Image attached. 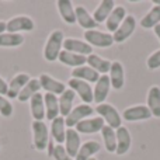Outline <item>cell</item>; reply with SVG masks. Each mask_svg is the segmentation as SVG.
<instances>
[{
  "label": "cell",
  "mask_w": 160,
  "mask_h": 160,
  "mask_svg": "<svg viewBox=\"0 0 160 160\" xmlns=\"http://www.w3.org/2000/svg\"><path fill=\"white\" fill-rule=\"evenodd\" d=\"M44 102H45V117L49 121H53L59 117V98L58 96L51 93L44 94Z\"/></svg>",
  "instance_id": "obj_21"
},
{
  "label": "cell",
  "mask_w": 160,
  "mask_h": 160,
  "mask_svg": "<svg viewBox=\"0 0 160 160\" xmlns=\"http://www.w3.org/2000/svg\"><path fill=\"white\" fill-rule=\"evenodd\" d=\"M32 129V142L34 148L39 152L47 150L48 143H49V129L44 121H32L31 124Z\"/></svg>",
  "instance_id": "obj_2"
},
{
  "label": "cell",
  "mask_w": 160,
  "mask_h": 160,
  "mask_svg": "<svg viewBox=\"0 0 160 160\" xmlns=\"http://www.w3.org/2000/svg\"><path fill=\"white\" fill-rule=\"evenodd\" d=\"M0 114L4 118H10L13 115V104L4 96H0Z\"/></svg>",
  "instance_id": "obj_35"
},
{
  "label": "cell",
  "mask_w": 160,
  "mask_h": 160,
  "mask_svg": "<svg viewBox=\"0 0 160 160\" xmlns=\"http://www.w3.org/2000/svg\"><path fill=\"white\" fill-rule=\"evenodd\" d=\"M30 111L34 121H42L45 118V102L44 94L37 93L30 100Z\"/></svg>",
  "instance_id": "obj_19"
},
{
  "label": "cell",
  "mask_w": 160,
  "mask_h": 160,
  "mask_svg": "<svg viewBox=\"0 0 160 160\" xmlns=\"http://www.w3.org/2000/svg\"><path fill=\"white\" fill-rule=\"evenodd\" d=\"M96 111L98 112V115L107 122L108 127H111L112 129H118L119 127H122V118L119 115V112L117 111L115 107H112L108 102H102L96 107Z\"/></svg>",
  "instance_id": "obj_3"
},
{
  "label": "cell",
  "mask_w": 160,
  "mask_h": 160,
  "mask_svg": "<svg viewBox=\"0 0 160 160\" xmlns=\"http://www.w3.org/2000/svg\"><path fill=\"white\" fill-rule=\"evenodd\" d=\"M158 24H160V6H153L141 20V27L145 30L155 28Z\"/></svg>",
  "instance_id": "obj_31"
},
{
  "label": "cell",
  "mask_w": 160,
  "mask_h": 160,
  "mask_svg": "<svg viewBox=\"0 0 160 160\" xmlns=\"http://www.w3.org/2000/svg\"><path fill=\"white\" fill-rule=\"evenodd\" d=\"M76 98V93L70 88H66L63 94H61L59 97V115L66 118L70 114V111L73 110V101Z\"/></svg>",
  "instance_id": "obj_23"
},
{
  "label": "cell",
  "mask_w": 160,
  "mask_h": 160,
  "mask_svg": "<svg viewBox=\"0 0 160 160\" xmlns=\"http://www.w3.org/2000/svg\"><path fill=\"white\" fill-rule=\"evenodd\" d=\"M63 51L72 53H78V55L88 56L93 53V47L88 45L86 41H80L78 38H66L63 41Z\"/></svg>",
  "instance_id": "obj_11"
},
{
  "label": "cell",
  "mask_w": 160,
  "mask_h": 160,
  "mask_svg": "<svg viewBox=\"0 0 160 160\" xmlns=\"http://www.w3.org/2000/svg\"><path fill=\"white\" fill-rule=\"evenodd\" d=\"M148 69L150 70H155V69H159L160 68V49L156 51V52H153L152 55L148 58Z\"/></svg>",
  "instance_id": "obj_37"
},
{
  "label": "cell",
  "mask_w": 160,
  "mask_h": 160,
  "mask_svg": "<svg viewBox=\"0 0 160 160\" xmlns=\"http://www.w3.org/2000/svg\"><path fill=\"white\" fill-rule=\"evenodd\" d=\"M31 80V76L28 73H18L17 76H14L8 83V91L7 97L10 98H17L20 94V91L24 88V86Z\"/></svg>",
  "instance_id": "obj_17"
},
{
  "label": "cell",
  "mask_w": 160,
  "mask_h": 160,
  "mask_svg": "<svg viewBox=\"0 0 160 160\" xmlns=\"http://www.w3.org/2000/svg\"><path fill=\"white\" fill-rule=\"evenodd\" d=\"M52 158L55 160H73L69 155H68V152H66L63 145H55L53 152H52Z\"/></svg>",
  "instance_id": "obj_36"
},
{
  "label": "cell",
  "mask_w": 160,
  "mask_h": 160,
  "mask_svg": "<svg viewBox=\"0 0 160 160\" xmlns=\"http://www.w3.org/2000/svg\"><path fill=\"white\" fill-rule=\"evenodd\" d=\"M84 39L88 45L97 48H110L114 44V37L110 32H101L97 30L84 31Z\"/></svg>",
  "instance_id": "obj_4"
},
{
  "label": "cell",
  "mask_w": 160,
  "mask_h": 160,
  "mask_svg": "<svg viewBox=\"0 0 160 160\" xmlns=\"http://www.w3.org/2000/svg\"><path fill=\"white\" fill-rule=\"evenodd\" d=\"M100 150H101V145L97 141H87L80 146L75 160H88V159L94 158V155L98 153Z\"/></svg>",
  "instance_id": "obj_28"
},
{
  "label": "cell",
  "mask_w": 160,
  "mask_h": 160,
  "mask_svg": "<svg viewBox=\"0 0 160 160\" xmlns=\"http://www.w3.org/2000/svg\"><path fill=\"white\" fill-rule=\"evenodd\" d=\"M66 124H65V118L59 115L53 121H51V135H52L53 141L56 145H63L65 143V136H66V129H65Z\"/></svg>",
  "instance_id": "obj_24"
},
{
  "label": "cell",
  "mask_w": 160,
  "mask_h": 160,
  "mask_svg": "<svg viewBox=\"0 0 160 160\" xmlns=\"http://www.w3.org/2000/svg\"><path fill=\"white\" fill-rule=\"evenodd\" d=\"M117 133V155H125L128 150L131 149V142H132V138H131V133L128 131V128L125 127H119L118 129H115Z\"/></svg>",
  "instance_id": "obj_16"
},
{
  "label": "cell",
  "mask_w": 160,
  "mask_h": 160,
  "mask_svg": "<svg viewBox=\"0 0 160 160\" xmlns=\"http://www.w3.org/2000/svg\"><path fill=\"white\" fill-rule=\"evenodd\" d=\"M102 142H104V148L108 153H115L117 150V133L115 129H112L108 125H104L101 129Z\"/></svg>",
  "instance_id": "obj_32"
},
{
  "label": "cell",
  "mask_w": 160,
  "mask_h": 160,
  "mask_svg": "<svg viewBox=\"0 0 160 160\" xmlns=\"http://www.w3.org/2000/svg\"><path fill=\"white\" fill-rule=\"evenodd\" d=\"M65 37L61 30H55L49 34L47 39V44L44 47V58L48 62H55L58 61L59 53L62 52V47H63Z\"/></svg>",
  "instance_id": "obj_1"
},
{
  "label": "cell",
  "mask_w": 160,
  "mask_h": 160,
  "mask_svg": "<svg viewBox=\"0 0 160 160\" xmlns=\"http://www.w3.org/2000/svg\"><path fill=\"white\" fill-rule=\"evenodd\" d=\"M68 86H69L70 90H73L76 94L82 98L83 104H88L94 101V97H93V90H91V86L90 83L87 82H83V80L79 79H70L68 82Z\"/></svg>",
  "instance_id": "obj_7"
},
{
  "label": "cell",
  "mask_w": 160,
  "mask_h": 160,
  "mask_svg": "<svg viewBox=\"0 0 160 160\" xmlns=\"http://www.w3.org/2000/svg\"><path fill=\"white\" fill-rule=\"evenodd\" d=\"M127 17V10L122 6H115V8L112 10V13L110 14L107 20H105V27L110 32H115L118 30V27L122 24V21Z\"/></svg>",
  "instance_id": "obj_18"
},
{
  "label": "cell",
  "mask_w": 160,
  "mask_h": 160,
  "mask_svg": "<svg viewBox=\"0 0 160 160\" xmlns=\"http://www.w3.org/2000/svg\"><path fill=\"white\" fill-rule=\"evenodd\" d=\"M153 31H155V35L158 37V38H159V41H160V24L156 25V27L153 28Z\"/></svg>",
  "instance_id": "obj_39"
},
{
  "label": "cell",
  "mask_w": 160,
  "mask_h": 160,
  "mask_svg": "<svg viewBox=\"0 0 160 160\" xmlns=\"http://www.w3.org/2000/svg\"><path fill=\"white\" fill-rule=\"evenodd\" d=\"M136 28V18L133 16H127L118 30L114 32V42H124L133 34Z\"/></svg>",
  "instance_id": "obj_9"
},
{
  "label": "cell",
  "mask_w": 160,
  "mask_h": 160,
  "mask_svg": "<svg viewBox=\"0 0 160 160\" xmlns=\"http://www.w3.org/2000/svg\"><path fill=\"white\" fill-rule=\"evenodd\" d=\"M56 7H58L61 18L63 20L66 24H69V25L75 24L76 22V13H75L73 3L70 2V0H58Z\"/></svg>",
  "instance_id": "obj_20"
},
{
  "label": "cell",
  "mask_w": 160,
  "mask_h": 160,
  "mask_svg": "<svg viewBox=\"0 0 160 160\" xmlns=\"http://www.w3.org/2000/svg\"><path fill=\"white\" fill-rule=\"evenodd\" d=\"M102 127H104V119L101 117H96V118H88V119H83L80 121L78 125L75 127V129L79 133H96V132H101Z\"/></svg>",
  "instance_id": "obj_14"
},
{
  "label": "cell",
  "mask_w": 160,
  "mask_h": 160,
  "mask_svg": "<svg viewBox=\"0 0 160 160\" xmlns=\"http://www.w3.org/2000/svg\"><path fill=\"white\" fill-rule=\"evenodd\" d=\"M75 13H76V22L80 25L82 28H84L86 31L88 30H96L97 22L94 21L93 16L86 10L83 6H79V7H75Z\"/></svg>",
  "instance_id": "obj_22"
},
{
  "label": "cell",
  "mask_w": 160,
  "mask_h": 160,
  "mask_svg": "<svg viewBox=\"0 0 160 160\" xmlns=\"http://www.w3.org/2000/svg\"><path fill=\"white\" fill-rule=\"evenodd\" d=\"M153 4H155V6H160V0H153Z\"/></svg>",
  "instance_id": "obj_41"
},
{
  "label": "cell",
  "mask_w": 160,
  "mask_h": 160,
  "mask_svg": "<svg viewBox=\"0 0 160 160\" xmlns=\"http://www.w3.org/2000/svg\"><path fill=\"white\" fill-rule=\"evenodd\" d=\"M148 108L152 112V117L160 118V87L152 86L148 93Z\"/></svg>",
  "instance_id": "obj_30"
},
{
  "label": "cell",
  "mask_w": 160,
  "mask_h": 160,
  "mask_svg": "<svg viewBox=\"0 0 160 160\" xmlns=\"http://www.w3.org/2000/svg\"><path fill=\"white\" fill-rule=\"evenodd\" d=\"M24 37L21 34L3 32L0 34V47L2 48H16L24 44Z\"/></svg>",
  "instance_id": "obj_34"
},
{
  "label": "cell",
  "mask_w": 160,
  "mask_h": 160,
  "mask_svg": "<svg viewBox=\"0 0 160 160\" xmlns=\"http://www.w3.org/2000/svg\"><path fill=\"white\" fill-rule=\"evenodd\" d=\"M87 63H88V66H90L91 69H94L98 75L102 76V75L110 73L111 63H112V62L108 61V59H102L101 56H98V55L91 53V55L87 56Z\"/></svg>",
  "instance_id": "obj_25"
},
{
  "label": "cell",
  "mask_w": 160,
  "mask_h": 160,
  "mask_svg": "<svg viewBox=\"0 0 160 160\" xmlns=\"http://www.w3.org/2000/svg\"><path fill=\"white\" fill-rule=\"evenodd\" d=\"M6 22L4 21H0V34H3V32H6Z\"/></svg>",
  "instance_id": "obj_40"
},
{
  "label": "cell",
  "mask_w": 160,
  "mask_h": 160,
  "mask_svg": "<svg viewBox=\"0 0 160 160\" xmlns=\"http://www.w3.org/2000/svg\"><path fill=\"white\" fill-rule=\"evenodd\" d=\"M98 73L96 72L94 69H91L90 66H80V68H75L72 70V78L73 79H79L83 80V82H87V83H97L100 79Z\"/></svg>",
  "instance_id": "obj_27"
},
{
  "label": "cell",
  "mask_w": 160,
  "mask_h": 160,
  "mask_svg": "<svg viewBox=\"0 0 160 160\" xmlns=\"http://www.w3.org/2000/svg\"><path fill=\"white\" fill-rule=\"evenodd\" d=\"M39 84H41V88H44L45 93H51V94H55V96H61L66 91V84L59 80L51 78L49 75H41L39 76Z\"/></svg>",
  "instance_id": "obj_10"
},
{
  "label": "cell",
  "mask_w": 160,
  "mask_h": 160,
  "mask_svg": "<svg viewBox=\"0 0 160 160\" xmlns=\"http://www.w3.org/2000/svg\"><path fill=\"white\" fill-rule=\"evenodd\" d=\"M59 62L66 66L70 68H80V66H84V63H87V56H83V55H78V53H72V52H68V51H62L59 53Z\"/></svg>",
  "instance_id": "obj_26"
},
{
  "label": "cell",
  "mask_w": 160,
  "mask_h": 160,
  "mask_svg": "<svg viewBox=\"0 0 160 160\" xmlns=\"http://www.w3.org/2000/svg\"><path fill=\"white\" fill-rule=\"evenodd\" d=\"M94 108H91V105L88 104H79L76 107H73V110L70 111V114L65 118V124L68 128H75L80 121L86 119L87 117L93 115Z\"/></svg>",
  "instance_id": "obj_6"
},
{
  "label": "cell",
  "mask_w": 160,
  "mask_h": 160,
  "mask_svg": "<svg viewBox=\"0 0 160 160\" xmlns=\"http://www.w3.org/2000/svg\"><path fill=\"white\" fill-rule=\"evenodd\" d=\"M114 8H115V4H114L112 0H102V2H100L98 7H97L93 13L94 21H96L97 24L105 21V20L110 17V14L112 13Z\"/></svg>",
  "instance_id": "obj_29"
},
{
  "label": "cell",
  "mask_w": 160,
  "mask_h": 160,
  "mask_svg": "<svg viewBox=\"0 0 160 160\" xmlns=\"http://www.w3.org/2000/svg\"><path fill=\"white\" fill-rule=\"evenodd\" d=\"M6 30H7V32H13V34H20L22 31L30 32V31L35 30V22L28 16H17L6 22Z\"/></svg>",
  "instance_id": "obj_5"
},
{
  "label": "cell",
  "mask_w": 160,
  "mask_h": 160,
  "mask_svg": "<svg viewBox=\"0 0 160 160\" xmlns=\"http://www.w3.org/2000/svg\"><path fill=\"white\" fill-rule=\"evenodd\" d=\"M65 149H66L68 155L72 159L76 158L79 149H80V133L75 128H68L66 129V136H65Z\"/></svg>",
  "instance_id": "obj_12"
},
{
  "label": "cell",
  "mask_w": 160,
  "mask_h": 160,
  "mask_svg": "<svg viewBox=\"0 0 160 160\" xmlns=\"http://www.w3.org/2000/svg\"><path fill=\"white\" fill-rule=\"evenodd\" d=\"M122 118L125 121H145V119H150L152 118V112L148 108V105H132L129 108H125L124 112H122Z\"/></svg>",
  "instance_id": "obj_8"
},
{
  "label": "cell",
  "mask_w": 160,
  "mask_h": 160,
  "mask_svg": "<svg viewBox=\"0 0 160 160\" xmlns=\"http://www.w3.org/2000/svg\"><path fill=\"white\" fill-rule=\"evenodd\" d=\"M39 90H41L39 80L38 79H31L30 82L24 86V88L20 91V94H18L17 98H18L20 102H25V101H28V100H31V97H32L34 94L39 93Z\"/></svg>",
  "instance_id": "obj_33"
},
{
  "label": "cell",
  "mask_w": 160,
  "mask_h": 160,
  "mask_svg": "<svg viewBox=\"0 0 160 160\" xmlns=\"http://www.w3.org/2000/svg\"><path fill=\"white\" fill-rule=\"evenodd\" d=\"M0 149H2V143H0Z\"/></svg>",
  "instance_id": "obj_43"
},
{
  "label": "cell",
  "mask_w": 160,
  "mask_h": 160,
  "mask_svg": "<svg viewBox=\"0 0 160 160\" xmlns=\"http://www.w3.org/2000/svg\"><path fill=\"white\" fill-rule=\"evenodd\" d=\"M110 82H111V87H114V90H121L125 84V70L124 66L119 61H114L111 63V69H110Z\"/></svg>",
  "instance_id": "obj_13"
},
{
  "label": "cell",
  "mask_w": 160,
  "mask_h": 160,
  "mask_svg": "<svg viewBox=\"0 0 160 160\" xmlns=\"http://www.w3.org/2000/svg\"><path fill=\"white\" fill-rule=\"evenodd\" d=\"M88 160H97L96 158H91V159H88Z\"/></svg>",
  "instance_id": "obj_42"
},
{
  "label": "cell",
  "mask_w": 160,
  "mask_h": 160,
  "mask_svg": "<svg viewBox=\"0 0 160 160\" xmlns=\"http://www.w3.org/2000/svg\"><path fill=\"white\" fill-rule=\"evenodd\" d=\"M110 88H111V82H110L108 75L100 76L98 82L96 83V87H94V90H93L94 102H97V105L104 102V100L107 98L108 93H110Z\"/></svg>",
  "instance_id": "obj_15"
},
{
  "label": "cell",
  "mask_w": 160,
  "mask_h": 160,
  "mask_svg": "<svg viewBox=\"0 0 160 160\" xmlns=\"http://www.w3.org/2000/svg\"><path fill=\"white\" fill-rule=\"evenodd\" d=\"M8 91V83H6L4 79L0 78V96H7Z\"/></svg>",
  "instance_id": "obj_38"
}]
</instances>
